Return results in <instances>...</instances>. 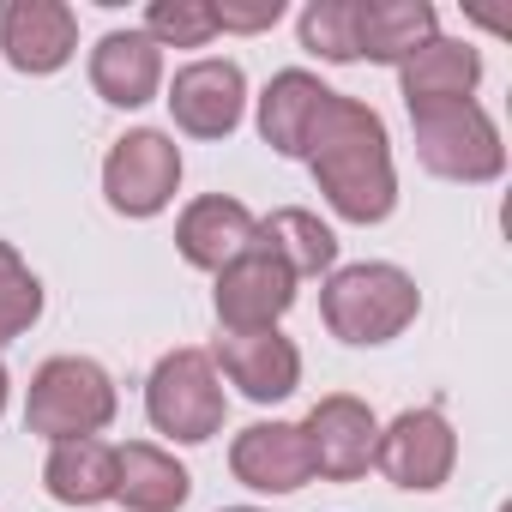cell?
Returning a JSON list of instances; mask_svg holds the SVG:
<instances>
[{"mask_svg":"<svg viewBox=\"0 0 512 512\" xmlns=\"http://www.w3.org/2000/svg\"><path fill=\"white\" fill-rule=\"evenodd\" d=\"M302 163L314 169L326 205L344 217V223H386L392 205H398V169H392V139H386V121L356 103V97H338L320 109L314 133H308V151Z\"/></svg>","mask_w":512,"mask_h":512,"instance_id":"1","label":"cell"},{"mask_svg":"<svg viewBox=\"0 0 512 512\" xmlns=\"http://www.w3.org/2000/svg\"><path fill=\"white\" fill-rule=\"evenodd\" d=\"M320 314H326V332L338 344H392L404 326H416L422 290L404 266L362 260V266H338L326 278Z\"/></svg>","mask_w":512,"mask_h":512,"instance_id":"2","label":"cell"},{"mask_svg":"<svg viewBox=\"0 0 512 512\" xmlns=\"http://www.w3.org/2000/svg\"><path fill=\"white\" fill-rule=\"evenodd\" d=\"M115 380L103 374V362L91 356H49L31 374V398H25V428L43 440H91L115 422Z\"/></svg>","mask_w":512,"mask_h":512,"instance_id":"3","label":"cell"},{"mask_svg":"<svg viewBox=\"0 0 512 512\" xmlns=\"http://www.w3.org/2000/svg\"><path fill=\"white\" fill-rule=\"evenodd\" d=\"M410 133H416V157L428 175L440 181H464V187H482L506 169V145H500V127L482 103H428V109H410Z\"/></svg>","mask_w":512,"mask_h":512,"instance_id":"4","label":"cell"},{"mask_svg":"<svg viewBox=\"0 0 512 512\" xmlns=\"http://www.w3.org/2000/svg\"><path fill=\"white\" fill-rule=\"evenodd\" d=\"M145 416H151L157 434H169L181 446L211 440L229 416V398H223V380H217L211 356L205 350H169L145 380Z\"/></svg>","mask_w":512,"mask_h":512,"instance_id":"5","label":"cell"},{"mask_svg":"<svg viewBox=\"0 0 512 512\" xmlns=\"http://www.w3.org/2000/svg\"><path fill=\"white\" fill-rule=\"evenodd\" d=\"M296 272L284 266V253L253 229V241L217 272V326L223 332H272L296 308Z\"/></svg>","mask_w":512,"mask_h":512,"instance_id":"6","label":"cell"},{"mask_svg":"<svg viewBox=\"0 0 512 512\" xmlns=\"http://www.w3.org/2000/svg\"><path fill=\"white\" fill-rule=\"evenodd\" d=\"M181 187V145L157 127H133L115 139L103 163V193L121 217H157Z\"/></svg>","mask_w":512,"mask_h":512,"instance_id":"7","label":"cell"},{"mask_svg":"<svg viewBox=\"0 0 512 512\" xmlns=\"http://www.w3.org/2000/svg\"><path fill=\"white\" fill-rule=\"evenodd\" d=\"M452 464H458V434L434 404L392 416L380 428V440H374V470H386V482H398L410 494L440 488L452 476Z\"/></svg>","mask_w":512,"mask_h":512,"instance_id":"8","label":"cell"},{"mask_svg":"<svg viewBox=\"0 0 512 512\" xmlns=\"http://www.w3.org/2000/svg\"><path fill=\"white\" fill-rule=\"evenodd\" d=\"M302 440H308V458H314V476L320 482H356L374 470V440H380V422L362 398L350 392H332L308 410L302 422Z\"/></svg>","mask_w":512,"mask_h":512,"instance_id":"9","label":"cell"},{"mask_svg":"<svg viewBox=\"0 0 512 512\" xmlns=\"http://www.w3.org/2000/svg\"><path fill=\"white\" fill-rule=\"evenodd\" d=\"M163 103L187 139H229L247 115V73L235 61H187Z\"/></svg>","mask_w":512,"mask_h":512,"instance_id":"10","label":"cell"},{"mask_svg":"<svg viewBox=\"0 0 512 512\" xmlns=\"http://www.w3.org/2000/svg\"><path fill=\"white\" fill-rule=\"evenodd\" d=\"M217 380L241 386V398L253 404H278L302 386V350L272 326V332H223L217 350H205Z\"/></svg>","mask_w":512,"mask_h":512,"instance_id":"11","label":"cell"},{"mask_svg":"<svg viewBox=\"0 0 512 512\" xmlns=\"http://www.w3.org/2000/svg\"><path fill=\"white\" fill-rule=\"evenodd\" d=\"M0 49H7L13 73H61L79 49V13L67 0H7L0 7Z\"/></svg>","mask_w":512,"mask_h":512,"instance_id":"12","label":"cell"},{"mask_svg":"<svg viewBox=\"0 0 512 512\" xmlns=\"http://www.w3.org/2000/svg\"><path fill=\"white\" fill-rule=\"evenodd\" d=\"M229 470L253 494H296L314 482V458L302 440V422H253L229 446Z\"/></svg>","mask_w":512,"mask_h":512,"instance_id":"13","label":"cell"},{"mask_svg":"<svg viewBox=\"0 0 512 512\" xmlns=\"http://www.w3.org/2000/svg\"><path fill=\"white\" fill-rule=\"evenodd\" d=\"M163 85V49L145 37V31H109L97 49H91V91L115 109H139L151 103Z\"/></svg>","mask_w":512,"mask_h":512,"instance_id":"14","label":"cell"},{"mask_svg":"<svg viewBox=\"0 0 512 512\" xmlns=\"http://www.w3.org/2000/svg\"><path fill=\"white\" fill-rule=\"evenodd\" d=\"M253 229H260V217H253L241 199H223V193H205L181 211L175 223V247H181V260L199 266V272H223L235 253L253 241Z\"/></svg>","mask_w":512,"mask_h":512,"instance_id":"15","label":"cell"},{"mask_svg":"<svg viewBox=\"0 0 512 512\" xmlns=\"http://www.w3.org/2000/svg\"><path fill=\"white\" fill-rule=\"evenodd\" d=\"M428 37H440L428 0H356V61L404 67Z\"/></svg>","mask_w":512,"mask_h":512,"instance_id":"16","label":"cell"},{"mask_svg":"<svg viewBox=\"0 0 512 512\" xmlns=\"http://www.w3.org/2000/svg\"><path fill=\"white\" fill-rule=\"evenodd\" d=\"M482 85V55L470 43H452V37H428L404 67H398V91L410 109H428V103H470V91Z\"/></svg>","mask_w":512,"mask_h":512,"instance_id":"17","label":"cell"},{"mask_svg":"<svg viewBox=\"0 0 512 512\" xmlns=\"http://www.w3.org/2000/svg\"><path fill=\"white\" fill-rule=\"evenodd\" d=\"M187 494H193V476L175 464V452H163L151 440L115 446V500L127 512H181Z\"/></svg>","mask_w":512,"mask_h":512,"instance_id":"18","label":"cell"},{"mask_svg":"<svg viewBox=\"0 0 512 512\" xmlns=\"http://www.w3.org/2000/svg\"><path fill=\"white\" fill-rule=\"evenodd\" d=\"M326 103H332V91H326L314 73H302V67L272 73V85H266V97H260V139H266L278 157H302V151H308V133H314V121H320Z\"/></svg>","mask_w":512,"mask_h":512,"instance_id":"19","label":"cell"},{"mask_svg":"<svg viewBox=\"0 0 512 512\" xmlns=\"http://www.w3.org/2000/svg\"><path fill=\"white\" fill-rule=\"evenodd\" d=\"M43 488L61 506H97L115 500V446L109 440H61L43 464Z\"/></svg>","mask_w":512,"mask_h":512,"instance_id":"20","label":"cell"},{"mask_svg":"<svg viewBox=\"0 0 512 512\" xmlns=\"http://www.w3.org/2000/svg\"><path fill=\"white\" fill-rule=\"evenodd\" d=\"M260 235L284 253V266L296 272V278H332L338 272V235L314 217V211H296V205H284V211H272L266 223H260Z\"/></svg>","mask_w":512,"mask_h":512,"instance_id":"21","label":"cell"},{"mask_svg":"<svg viewBox=\"0 0 512 512\" xmlns=\"http://www.w3.org/2000/svg\"><path fill=\"white\" fill-rule=\"evenodd\" d=\"M37 320H43V284H37V272L19 260V247L0 241V344L25 338Z\"/></svg>","mask_w":512,"mask_h":512,"instance_id":"22","label":"cell"},{"mask_svg":"<svg viewBox=\"0 0 512 512\" xmlns=\"http://www.w3.org/2000/svg\"><path fill=\"white\" fill-rule=\"evenodd\" d=\"M139 31L157 49H205L217 37V19H211V0H151Z\"/></svg>","mask_w":512,"mask_h":512,"instance_id":"23","label":"cell"},{"mask_svg":"<svg viewBox=\"0 0 512 512\" xmlns=\"http://www.w3.org/2000/svg\"><path fill=\"white\" fill-rule=\"evenodd\" d=\"M302 49L332 67H350L356 61V0H314L302 13Z\"/></svg>","mask_w":512,"mask_h":512,"instance_id":"24","label":"cell"},{"mask_svg":"<svg viewBox=\"0 0 512 512\" xmlns=\"http://www.w3.org/2000/svg\"><path fill=\"white\" fill-rule=\"evenodd\" d=\"M211 19L217 31H272L284 19V0H211Z\"/></svg>","mask_w":512,"mask_h":512,"instance_id":"25","label":"cell"},{"mask_svg":"<svg viewBox=\"0 0 512 512\" xmlns=\"http://www.w3.org/2000/svg\"><path fill=\"white\" fill-rule=\"evenodd\" d=\"M7 386H13V380H7V362H0V410H7Z\"/></svg>","mask_w":512,"mask_h":512,"instance_id":"26","label":"cell"},{"mask_svg":"<svg viewBox=\"0 0 512 512\" xmlns=\"http://www.w3.org/2000/svg\"><path fill=\"white\" fill-rule=\"evenodd\" d=\"M223 512H260V506H223Z\"/></svg>","mask_w":512,"mask_h":512,"instance_id":"27","label":"cell"}]
</instances>
